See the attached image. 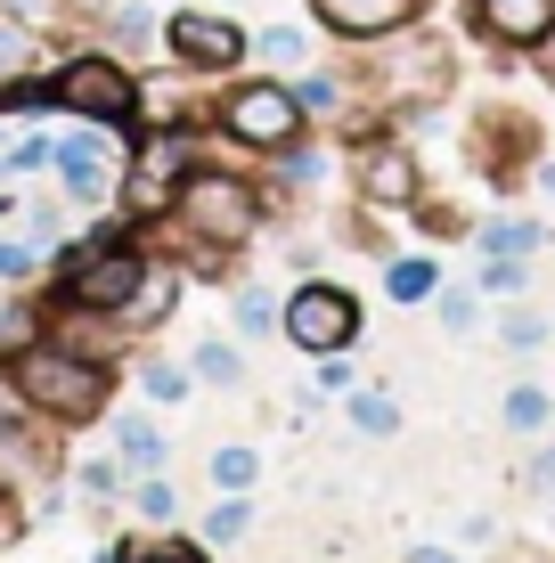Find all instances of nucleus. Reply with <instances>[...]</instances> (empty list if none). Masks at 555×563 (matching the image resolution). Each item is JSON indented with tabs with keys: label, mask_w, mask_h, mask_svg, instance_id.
Masks as SVG:
<instances>
[{
	"label": "nucleus",
	"mask_w": 555,
	"mask_h": 563,
	"mask_svg": "<svg viewBox=\"0 0 555 563\" xmlns=\"http://www.w3.org/2000/svg\"><path fill=\"white\" fill-rule=\"evenodd\" d=\"M9 376H16V393H25V409L49 417V424L107 417V393H114V367L74 352V343H57V335H33L25 352H9Z\"/></svg>",
	"instance_id": "f257e3e1"
},
{
	"label": "nucleus",
	"mask_w": 555,
	"mask_h": 563,
	"mask_svg": "<svg viewBox=\"0 0 555 563\" xmlns=\"http://www.w3.org/2000/svg\"><path fill=\"white\" fill-rule=\"evenodd\" d=\"M171 221H180V238L204 254V269H221L229 245L254 238L262 205H254V188H245L237 172H188V180H180V205H171Z\"/></svg>",
	"instance_id": "f03ea898"
},
{
	"label": "nucleus",
	"mask_w": 555,
	"mask_h": 563,
	"mask_svg": "<svg viewBox=\"0 0 555 563\" xmlns=\"http://www.w3.org/2000/svg\"><path fill=\"white\" fill-rule=\"evenodd\" d=\"M49 90H57V107H66V114L107 123V131H131V114H140V74H131L123 57H107V49L66 57V66L49 74Z\"/></svg>",
	"instance_id": "7ed1b4c3"
},
{
	"label": "nucleus",
	"mask_w": 555,
	"mask_h": 563,
	"mask_svg": "<svg viewBox=\"0 0 555 563\" xmlns=\"http://www.w3.org/2000/svg\"><path fill=\"white\" fill-rule=\"evenodd\" d=\"M197 172V140L188 131H147L140 147H131V164H123V221H164L171 205H180V180Z\"/></svg>",
	"instance_id": "20e7f679"
},
{
	"label": "nucleus",
	"mask_w": 555,
	"mask_h": 563,
	"mask_svg": "<svg viewBox=\"0 0 555 563\" xmlns=\"http://www.w3.org/2000/svg\"><path fill=\"white\" fill-rule=\"evenodd\" d=\"M278 335L295 343V352H311V360L352 352V335H359V302L343 295V286L311 278V286H295V295L278 302Z\"/></svg>",
	"instance_id": "39448f33"
},
{
	"label": "nucleus",
	"mask_w": 555,
	"mask_h": 563,
	"mask_svg": "<svg viewBox=\"0 0 555 563\" xmlns=\"http://www.w3.org/2000/svg\"><path fill=\"white\" fill-rule=\"evenodd\" d=\"M221 131L237 147H262V155H278V147H295L302 140V99H295V82H237L221 99Z\"/></svg>",
	"instance_id": "423d86ee"
},
{
	"label": "nucleus",
	"mask_w": 555,
	"mask_h": 563,
	"mask_svg": "<svg viewBox=\"0 0 555 563\" xmlns=\"http://www.w3.org/2000/svg\"><path fill=\"white\" fill-rule=\"evenodd\" d=\"M114 155H123V147H114V131H107V123H82V131H66V140H57L49 172L66 180V197H74V205H99L107 188H123Z\"/></svg>",
	"instance_id": "0eeeda50"
},
{
	"label": "nucleus",
	"mask_w": 555,
	"mask_h": 563,
	"mask_svg": "<svg viewBox=\"0 0 555 563\" xmlns=\"http://www.w3.org/2000/svg\"><path fill=\"white\" fill-rule=\"evenodd\" d=\"M164 49L197 74H229L245 57V25H229L213 9H180V16H164Z\"/></svg>",
	"instance_id": "6e6552de"
},
{
	"label": "nucleus",
	"mask_w": 555,
	"mask_h": 563,
	"mask_svg": "<svg viewBox=\"0 0 555 563\" xmlns=\"http://www.w3.org/2000/svg\"><path fill=\"white\" fill-rule=\"evenodd\" d=\"M352 172H359V197L368 205H385V212H400V205H417V155L400 147V140H359V155H352Z\"/></svg>",
	"instance_id": "1a4fd4ad"
},
{
	"label": "nucleus",
	"mask_w": 555,
	"mask_h": 563,
	"mask_svg": "<svg viewBox=\"0 0 555 563\" xmlns=\"http://www.w3.org/2000/svg\"><path fill=\"white\" fill-rule=\"evenodd\" d=\"M311 16L343 42H392L417 25V0H311Z\"/></svg>",
	"instance_id": "9d476101"
},
{
	"label": "nucleus",
	"mask_w": 555,
	"mask_h": 563,
	"mask_svg": "<svg viewBox=\"0 0 555 563\" xmlns=\"http://www.w3.org/2000/svg\"><path fill=\"white\" fill-rule=\"evenodd\" d=\"M474 16H482V33H490V42L531 49V42H540V33L555 25V0H474Z\"/></svg>",
	"instance_id": "9b49d317"
},
{
	"label": "nucleus",
	"mask_w": 555,
	"mask_h": 563,
	"mask_svg": "<svg viewBox=\"0 0 555 563\" xmlns=\"http://www.w3.org/2000/svg\"><path fill=\"white\" fill-rule=\"evenodd\" d=\"M114 450H123V474H131V482H140V474H164V457H171L164 433H156L147 417H131V409L114 417Z\"/></svg>",
	"instance_id": "f8f14e48"
},
{
	"label": "nucleus",
	"mask_w": 555,
	"mask_h": 563,
	"mask_svg": "<svg viewBox=\"0 0 555 563\" xmlns=\"http://www.w3.org/2000/svg\"><path fill=\"white\" fill-rule=\"evenodd\" d=\"M171 295H180V278H171V262H147V278H140V295H131L123 310H114V327H156Z\"/></svg>",
	"instance_id": "ddd939ff"
},
{
	"label": "nucleus",
	"mask_w": 555,
	"mask_h": 563,
	"mask_svg": "<svg viewBox=\"0 0 555 563\" xmlns=\"http://www.w3.org/2000/svg\"><path fill=\"white\" fill-rule=\"evenodd\" d=\"M33 57H42V42H33V16L0 9V90H9V82H25V74H33Z\"/></svg>",
	"instance_id": "4468645a"
},
{
	"label": "nucleus",
	"mask_w": 555,
	"mask_h": 563,
	"mask_svg": "<svg viewBox=\"0 0 555 563\" xmlns=\"http://www.w3.org/2000/svg\"><path fill=\"white\" fill-rule=\"evenodd\" d=\"M343 409H352V424H359V433H376V441L400 433V400L385 393V384H359V393H343Z\"/></svg>",
	"instance_id": "2eb2a0df"
},
{
	"label": "nucleus",
	"mask_w": 555,
	"mask_h": 563,
	"mask_svg": "<svg viewBox=\"0 0 555 563\" xmlns=\"http://www.w3.org/2000/svg\"><path fill=\"white\" fill-rule=\"evenodd\" d=\"M433 286H442V269H433L425 254H400V262L385 269V295H392V302H433Z\"/></svg>",
	"instance_id": "dca6fc26"
},
{
	"label": "nucleus",
	"mask_w": 555,
	"mask_h": 563,
	"mask_svg": "<svg viewBox=\"0 0 555 563\" xmlns=\"http://www.w3.org/2000/svg\"><path fill=\"white\" fill-rule=\"evenodd\" d=\"M188 384H197V367H171V360H147V367H140V393L156 400V409H180Z\"/></svg>",
	"instance_id": "f3484780"
},
{
	"label": "nucleus",
	"mask_w": 555,
	"mask_h": 563,
	"mask_svg": "<svg viewBox=\"0 0 555 563\" xmlns=\"http://www.w3.org/2000/svg\"><path fill=\"white\" fill-rule=\"evenodd\" d=\"M523 286H531L523 254H482V269H474V295H523Z\"/></svg>",
	"instance_id": "a211bd4d"
},
{
	"label": "nucleus",
	"mask_w": 555,
	"mask_h": 563,
	"mask_svg": "<svg viewBox=\"0 0 555 563\" xmlns=\"http://www.w3.org/2000/svg\"><path fill=\"white\" fill-rule=\"evenodd\" d=\"M474 245H482V254H540V229H531V221H482V229H474Z\"/></svg>",
	"instance_id": "6ab92c4d"
},
{
	"label": "nucleus",
	"mask_w": 555,
	"mask_h": 563,
	"mask_svg": "<svg viewBox=\"0 0 555 563\" xmlns=\"http://www.w3.org/2000/svg\"><path fill=\"white\" fill-rule=\"evenodd\" d=\"M229 319H237V335H278V295H262V286H237Z\"/></svg>",
	"instance_id": "aec40b11"
},
{
	"label": "nucleus",
	"mask_w": 555,
	"mask_h": 563,
	"mask_svg": "<svg viewBox=\"0 0 555 563\" xmlns=\"http://www.w3.org/2000/svg\"><path fill=\"white\" fill-rule=\"evenodd\" d=\"M245 531H254V507H245V498H237V490H229V498H221V507H213V515H204V539H213V548H229V539H245Z\"/></svg>",
	"instance_id": "412c9836"
},
{
	"label": "nucleus",
	"mask_w": 555,
	"mask_h": 563,
	"mask_svg": "<svg viewBox=\"0 0 555 563\" xmlns=\"http://www.w3.org/2000/svg\"><path fill=\"white\" fill-rule=\"evenodd\" d=\"M254 474H262L254 450H237V441H229V450H213V482H221V490H254Z\"/></svg>",
	"instance_id": "4be33fe9"
},
{
	"label": "nucleus",
	"mask_w": 555,
	"mask_h": 563,
	"mask_svg": "<svg viewBox=\"0 0 555 563\" xmlns=\"http://www.w3.org/2000/svg\"><path fill=\"white\" fill-rule=\"evenodd\" d=\"M33 269H42V245L33 238H0V286H25Z\"/></svg>",
	"instance_id": "5701e85b"
},
{
	"label": "nucleus",
	"mask_w": 555,
	"mask_h": 563,
	"mask_svg": "<svg viewBox=\"0 0 555 563\" xmlns=\"http://www.w3.org/2000/svg\"><path fill=\"white\" fill-rule=\"evenodd\" d=\"M507 424H514V433H540V424H547V393H540V384H514V393H507Z\"/></svg>",
	"instance_id": "b1692460"
},
{
	"label": "nucleus",
	"mask_w": 555,
	"mask_h": 563,
	"mask_svg": "<svg viewBox=\"0 0 555 563\" xmlns=\"http://www.w3.org/2000/svg\"><path fill=\"white\" fill-rule=\"evenodd\" d=\"M188 367H197L204 384H237V376H245V360L229 352V343H197V360H188Z\"/></svg>",
	"instance_id": "393cba45"
},
{
	"label": "nucleus",
	"mask_w": 555,
	"mask_h": 563,
	"mask_svg": "<svg viewBox=\"0 0 555 563\" xmlns=\"http://www.w3.org/2000/svg\"><path fill=\"white\" fill-rule=\"evenodd\" d=\"M499 335H507V352H540V343H547V319H540V310H507Z\"/></svg>",
	"instance_id": "a878e982"
},
{
	"label": "nucleus",
	"mask_w": 555,
	"mask_h": 563,
	"mask_svg": "<svg viewBox=\"0 0 555 563\" xmlns=\"http://www.w3.org/2000/svg\"><path fill=\"white\" fill-rule=\"evenodd\" d=\"M433 302H442V335H466L474 327V295L466 286H433Z\"/></svg>",
	"instance_id": "bb28decb"
},
{
	"label": "nucleus",
	"mask_w": 555,
	"mask_h": 563,
	"mask_svg": "<svg viewBox=\"0 0 555 563\" xmlns=\"http://www.w3.org/2000/svg\"><path fill=\"white\" fill-rule=\"evenodd\" d=\"M295 99H302V114H335L343 90H335V74H311V82H295Z\"/></svg>",
	"instance_id": "cd10ccee"
},
{
	"label": "nucleus",
	"mask_w": 555,
	"mask_h": 563,
	"mask_svg": "<svg viewBox=\"0 0 555 563\" xmlns=\"http://www.w3.org/2000/svg\"><path fill=\"white\" fill-rule=\"evenodd\" d=\"M49 155H57V140H49V131H25V140L9 147V172H42Z\"/></svg>",
	"instance_id": "c85d7f7f"
},
{
	"label": "nucleus",
	"mask_w": 555,
	"mask_h": 563,
	"mask_svg": "<svg viewBox=\"0 0 555 563\" xmlns=\"http://www.w3.org/2000/svg\"><path fill=\"white\" fill-rule=\"evenodd\" d=\"M131 498H140V515H147V522H164V515H171V482H164V474H140V482H131Z\"/></svg>",
	"instance_id": "c756f323"
},
{
	"label": "nucleus",
	"mask_w": 555,
	"mask_h": 563,
	"mask_svg": "<svg viewBox=\"0 0 555 563\" xmlns=\"http://www.w3.org/2000/svg\"><path fill=\"white\" fill-rule=\"evenodd\" d=\"M33 409H25V393H16V376H9V360H0V433H16Z\"/></svg>",
	"instance_id": "7c9ffc66"
},
{
	"label": "nucleus",
	"mask_w": 555,
	"mask_h": 563,
	"mask_svg": "<svg viewBox=\"0 0 555 563\" xmlns=\"http://www.w3.org/2000/svg\"><path fill=\"white\" fill-rule=\"evenodd\" d=\"M123 482H131V474H123V465H107V457H90V465H82V490H90V498H114Z\"/></svg>",
	"instance_id": "2f4dec72"
},
{
	"label": "nucleus",
	"mask_w": 555,
	"mask_h": 563,
	"mask_svg": "<svg viewBox=\"0 0 555 563\" xmlns=\"http://www.w3.org/2000/svg\"><path fill=\"white\" fill-rule=\"evenodd\" d=\"M254 49H262V57H278V66H295V57H302V33H295V25H270Z\"/></svg>",
	"instance_id": "473e14b6"
},
{
	"label": "nucleus",
	"mask_w": 555,
	"mask_h": 563,
	"mask_svg": "<svg viewBox=\"0 0 555 563\" xmlns=\"http://www.w3.org/2000/svg\"><path fill=\"white\" fill-rule=\"evenodd\" d=\"M319 393H352V360H343V352L319 360Z\"/></svg>",
	"instance_id": "72a5a7b5"
},
{
	"label": "nucleus",
	"mask_w": 555,
	"mask_h": 563,
	"mask_svg": "<svg viewBox=\"0 0 555 563\" xmlns=\"http://www.w3.org/2000/svg\"><path fill=\"white\" fill-rule=\"evenodd\" d=\"M531 74H540V82L555 90V25L540 33V42H531Z\"/></svg>",
	"instance_id": "f704fd0d"
},
{
	"label": "nucleus",
	"mask_w": 555,
	"mask_h": 563,
	"mask_svg": "<svg viewBox=\"0 0 555 563\" xmlns=\"http://www.w3.org/2000/svg\"><path fill=\"white\" fill-rule=\"evenodd\" d=\"M114 42L140 49V42H147V9H123V16H114Z\"/></svg>",
	"instance_id": "c9c22d12"
},
{
	"label": "nucleus",
	"mask_w": 555,
	"mask_h": 563,
	"mask_svg": "<svg viewBox=\"0 0 555 563\" xmlns=\"http://www.w3.org/2000/svg\"><path fill=\"white\" fill-rule=\"evenodd\" d=\"M123 563H204L197 548H140V555H123Z\"/></svg>",
	"instance_id": "e433bc0d"
},
{
	"label": "nucleus",
	"mask_w": 555,
	"mask_h": 563,
	"mask_svg": "<svg viewBox=\"0 0 555 563\" xmlns=\"http://www.w3.org/2000/svg\"><path fill=\"white\" fill-rule=\"evenodd\" d=\"M531 482H540V490H555V441H547L540 457H531Z\"/></svg>",
	"instance_id": "4c0bfd02"
},
{
	"label": "nucleus",
	"mask_w": 555,
	"mask_h": 563,
	"mask_svg": "<svg viewBox=\"0 0 555 563\" xmlns=\"http://www.w3.org/2000/svg\"><path fill=\"white\" fill-rule=\"evenodd\" d=\"M409 563H457V555H449V548H417Z\"/></svg>",
	"instance_id": "58836bf2"
},
{
	"label": "nucleus",
	"mask_w": 555,
	"mask_h": 563,
	"mask_svg": "<svg viewBox=\"0 0 555 563\" xmlns=\"http://www.w3.org/2000/svg\"><path fill=\"white\" fill-rule=\"evenodd\" d=\"M9 9H16V16H49V0H9Z\"/></svg>",
	"instance_id": "ea45409f"
}]
</instances>
